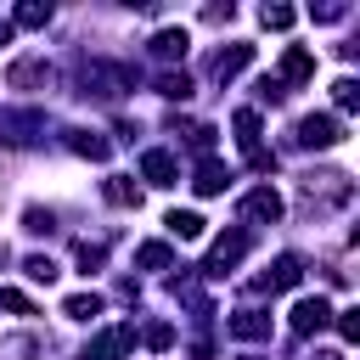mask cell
Masks as SVG:
<instances>
[{
  "mask_svg": "<svg viewBox=\"0 0 360 360\" xmlns=\"http://www.w3.org/2000/svg\"><path fill=\"white\" fill-rule=\"evenodd\" d=\"M338 141H343V124L332 112H309L298 124V146H338Z\"/></svg>",
  "mask_w": 360,
  "mask_h": 360,
  "instance_id": "1",
  "label": "cell"
},
{
  "mask_svg": "<svg viewBox=\"0 0 360 360\" xmlns=\"http://www.w3.org/2000/svg\"><path fill=\"white\" fill-rule=\"evenodd\" d=\"M242 219H253V225H276V219H281V197H276L270 186L248 191V197H242Z\"/></svg>",
  "mask_w": 360,
  "mask_h": 360,
  "instance_id": "4",
  "label": "cell"
},
{
  "mask_svg": "<svg viewBox=\"0 0 360 360\" xmlns=\"http://www.w3.org/2000/svg\"><path fill=\"white\" fill-rule=\"evenodd\" d=\"M68 146H73L79 158H90V163H101V158H107V141H101V135H90V129H73V135H68Z\"/></svg>",
  "mask_w": 360,
  "mask_h": 360,
  "instance_id": "15",
  "label": "cell"
},
{
  "mask_svg": "<svg viewBox=\"0 0 360 360\" xmlns=\"http://www.w3.org/2000/svg\"><path fill=\"white\" fill-rule=\"evenodd\" d=\"M0 304H6V309H17V315H34V304H28L17 287H0Z\"/></svg>",
  "mask_w": 360,
  "mask_h": 360,
  "instance_id": "27",
  "label": "cell"
},
{
  "mask_svg": "<svg viewBox=\"0 0 360 360\" xmlns=\"http://www.w3.org/2000/svg\"><path fill=\"white\" fill-rule=\"evenodd\" d=\"M22 270L34 276V281H56L62 270H56V259H45V253H34V259H22Z\"/></svg>",
  "mask_w": 360,
  "mask_h": 360,
  "instance_id": "23",
  "label": "cell"
},
{
  "mask_svg": "<svg viewBox=\"0 0 360 360\" xmlns=\"http://www.w3.org/2000/svg\"><path fill=\"white\" fill-rule=\"evenodd\" d=\"M242 253H248V236H242V231H225V236L214 242V253H208V264H202V270H208V276H225Z\"/></svg>",
  "mask_w": 360,
  "mask_h": 360,
  "instance_id": "5",
  "label": "cell"
},
{
  "mask_svg": "<svg viewBox=\"0 0 360 360\" xmlns=\"http://www.w3.org/2000/svg\"><path fill=\"white\" fill-rule=\"evenodd\" d=\"M332 101H338L343 112H354V107H360V84H354V79H338V84H332Z\"/></svg>",
  "mask_w": 360,
  "mask_h": 360,
  "instance_id": "21",
  "label": "cell"
},
{
  "mask_svg": "<svg viewBox=\"0 0 360 360\" xmlns=\"http://www.w3.org/2000/svg\"><path fill=\"white\" fill-rule=\"evenodd\" d=\"M326 321H332V304H326L321 292H315V298H298V304H292V332H298V338L321 332Z\"/></svg>",
  "mask_w": 360,
  "mask_h": 360,
  "instance_id": "3",
  "label": "cell"
},
{
  "mask_svg": "<svg viewBox=\"0 0 360 360\" xmlns=\"http://www.w3.org/2000/svg\"><path fill=\"white\" fill-rule=\"evenodd\" d=\"M186 28H158L152 34V56H163V62H174V56H186Z\"/></svg>",
  "mask_w": 360,
  "mask_h": 360,
  "instance_id": "8",
  "label": "cell"
},
{
  "mask_svg": "<svg viewBox=\"0 0 360 360\" xmlns=\"http://www.w3.org/2000/svg\"><path fill=\"white\" fill-rule=\"evenodd\" d=\"M158 96L186 101V96H191V79H186V73H158Z\"/></svg>",
  "mask_w": 360,
  "mask_h": 360,
  "instance_id": "20",
  "label": "cell"
},
{
  "mask_svg": "<svg viewBox=\"0 0 360 360\" xmlns=\"http://www.w3.org/2000/svg\"><path fill=\"white\" fill-rule=\"evenodd\" d=\"M259 287H264V292H281V287H298V259H292V253H281V259H276V264H270V270L259 276Z\"/></svg>",
  "mask_w": 360,
  "mask_h": 360,
  "instance_id": "6",
  "label": "cell"
},
{
  "mask_svg": "<svg viewBox=\"0 0 360 360\" xmlns=\"http://www.w3.org/2000/svg\"><path fill=\"white\" fill-rule=\"evenodd\" d=\"M259 22H264V28H292V6H264Z\"/></svg>",
  "mask_w": 360,
  "mask_h": 360,
  "instance_id": "25",
  "label": "cell"
},
{
  "mask_svg": "<svg viewBox=\"0 0 360 360\" xmlns=\"http://www.w3.org/2000/svg\"><path fill=\"white\" fill-rule=\"evenodd\" d=\"M141 174H146L152 186H174V158H169V152H146V158H141Z\"/></svg>",
  "mask_w": 360,
  "mask_h": 360,
  "instance_id": "12",
  "label": "cell"
},
{
  "mask_svg": "<svg viewBox=\"0 0 360 360\" xmlns=\"http://www.w3.org/2000/svg\"><path fill=\"white\" fill-rule=\"evenodd\" d=\"M0 45H11V22L6 17H0Z\"/></svg>",
  "mask_w": 360,
  "mask_h": 360,
  "instance_id": "30",
  "label": "cell"
},
{
  "mask_svg": "<svg viewBox=\"0 0 360 360\" xmlns=\"http://www.w3.org/2000/svg\"><path fill=\"white\" fill-rule=\"evenodd\" d=\"M231 332L248 338V343H253V338H270V315H259V309H236V315H231Z\"/></svg>",
  "mask_w": 360,
  "mask_h": 360,
  "instance_id": "11",
  "label": "cell"
},
{
  "mask_svg": "<svg viewBox=\"0 0 360 360\" xmlns=\"http://www.w3.org/2000/svg\"><path fill=\"white\" fill-rule=\"evenodd\" d=\"M73 259H79V270L90 276V270H101V259H107V248H101V242H79V253H73Z\"/></svg>",
  "mask_w": 360,
  "mask_h": 360,
  "instance_id": "22",
  "label": "cell"
},
{
  "mask_svg": "<svg viewBox=\"0 0 360 360\" xmlns=\"http://www.w3.org/2000/svg\"><path fill=\"white\" fill-rule=\"evenodd\" d=\"M169 259H174L169 242H141V248H135V264H141V270H169Z\"/></svg>",
  "mask_w": 360,
  "mask_h": 360,
  "instance_id": "17",
  "label": "cell"
},
{
  "mask_svg": "<svg viewBox=\"0 0 360 360\" xmlns=\"http://www.w3.org/2000/svg\"><path fill=\"white\" fill-rule=\"evenodd\" d=\"M6 79H11L17 90H22V84H39V79H45V56H22V62H11Z\"/></svg>",
  "mask_w": 360,
  "mask_h": 360,
  "instance_id": "14",
  "label": "cell"
},
{
  "mask_svg": "<svg viewBox=\"0 0 360 360\" xmlns=\"http://www.w3.org/2000/svg\"><path fill=\"white\" fill-rule=\"evenodd\" d=\"M141 343H146V349H169V343H174V326H169V321H152V326L141 332Z\"/></svg>",
  "mask_w": 360,
  "mask_h": 360,
  "instance_id": "24",
  "label": "cell"
},
{
  "mask_svg": "<svg viewBox=\"0 0 360 360\" xmlns=\"http://www.w3.org/2000/svg\"><path fill=\"white\" fill-rule=\"evenodd\" d=\"M45 22H51V6H39V0H22L11 17V28H45Z\"/></svg>",
  "mask_w": 360,
  "mask_h": 360,
  "instance_id": "18",
  "label": "cell"
},
{
  "mask_svg": "<svg viewBox=\"0 0 360 360\" xmlns=\"http://www.w3.org/2000/svg\"><path fill=\"white\" fill-rule=\"evenodd\" d=\"M248 360H253V354H248Z\"/></svg>",
  "mask_w": 360,
  "mask_h": 360,
  "instance_id": "32",
  "label": "cell"
},
{
  "mask_svg": "<svg viewBox=\"0 0 360 360\" xmlns=\"http://www.w3.org/2000/svg\"><path fill=\"white\" fill-rule=\"evenodd\" d=\"M248 62H253V45H231V51L214 56V79H236Z\"/></svg>",
  "mask_w": 360,
  "mask_h": 360,
  "instance_id": "9",
  "label": "cell"
},
{
  "mask_svg": "<svg viewBox=\"0 0 360 360\" xmlns=\"http://www.w3.org/2000/svg\"><path fill=\"white\" fill-rule=\"evenodd\" d=\"M338 332H343V343H354L360 338V309H343L338 315Z\"/></svg>",
  "mask_w": 360,
  "mask_h": 360,
  "instance_id": "28",
  "label": "cell"
},
{
  "mask_svg": "<svg viewBox=\"0 0 360 360\" xmlns=\"http://www.w3.org/2000/svg\"><path fill=\"white\" fill-rule=\"evenodd\" d=\"M22 219H28V231H51V214H45V208H28Z\"/></svg>",
  "mask_w": 360,
  "mask_h": 360,
  "instance_id": "29",
  "label": "cell"
},
{
  "mask_svg": "<svg viewBox=\"0 0 360 360\" xmlns=\"http://www.w3.org/2000/svg\"><path fill=\"white\" fill-rule=\"evenodd\" d=\"M62 315H73V321H90V315H101V298H96V292H73V298L62 304Z\"/></svg>",
  "mask_w": 360,
  "mask_h": 360,
  "instance_id": "19",
  "label": "cell"
},
{
  "mask_svg": "<svg viewBox=\"0 0 360 360\" xmlns=\"http://www.w3.org/2000/svg\"><path fill=\"white\" fill-rule=\"evenodd\" d=\"M309 73H315V56H309L304 45H287V56H281V79H287V84H304Z\"/></svg>",
  "mask_w": 360,
  "mask_h": 360,
  "instance_id": "7",
  "label": "cell"
},
{
  "mask_svg": "<svg viewBox=\"0 0 360 360\" xmlns=\"http://www.w3.org/2000/svg\"><path fill=\"white\" fill-rule=\"evenodd\" d=\"M315 360H349V354H338V349H326V354H315Z\"/></svg>",
  "mask_w": 360,
  "mask_h": 360,
  "instance_id": "31",
  "label": "cell"
},
{
  "mask_svg": "<svg viewBox=\"0 0 360 360\" xmlns=\"http://www.w3.org/2000/svg\"><path fill=\"white\" fill-rule=\"evenodd\" d=\"M34 354V338H6L0 343V360H28Z\"/></svg>",
  "mask_w": 360,
  "mask_h": 360,
  "instance_id": "26",
  "label": "cell"
},
{
  "mask_svg": "<svg viewBox=\"0 0 360 360\" xmlns=\"http://www.w3.org/2000/svg\"><path fill=\"white\" fill-rule=\"evenodd\" d=\"M107 202H118V208H141V186L124 180V174H112V180H107Z\"/></svg>",
  "mask_w": 360,
  "mask_h": 360,
  "instance_id": "16",
  "label": "cell"
},
{
  "mask_svg": "<svg viewBox=\"0 0 360 360\" xmlns=\"http://www.w3.org/2000/svg\"><path fill=\"white\" fill-rule=\"evenodd\" d=\"M163 225H169V236H180V242H197V236H202V214H191V208H174Z\"/></svg>",
  "mask_w": 360,
  "mask_h": 360,
  "instance_id": "13",
  "label": "cell"
},
{
  "mask_svg": "<svg viewBox=\"0 0 360 360\" xmlns=\"http://www.w3.org/2000/svg\"><path fill=\"white\" fill-rule=\"evenodd\" d=\"M225 180H231V174H225V163H219V158H202V163H197V180H191V186H197L202 197H214V191H225Z\"/></svg>",
  "mask_w": 360,
  "mask_h": 360,
  "instance_id": "10",
  "label": "cell"
},
{
  "mask_svg": "<svg viewBox=\"0 0 360 360\" xmlns=\"http://www.w3.org/2000/svg\"><path fill=\"white\" fill-rule=\"evenodd\" d=\"M236 141H242V152L253 158V169H276V158H264V146H259V112H253V107L236 112Z\"/></svg>",
  "mask_w": 360,
  "mask_h": 360,
  "instance_id": "2",
  "label": "cell"
}]
</instances>
